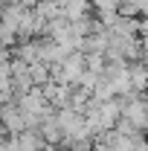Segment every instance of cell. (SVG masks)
<instances>
[{"instance_id":"cell-1","label":"cell","mask_w":148,"mask_h":151,"mask_svg":"<svg viewBox=\"0 0 148 151\" xmlns=\"http://www.w3.org/2000/svg\"><path fill=\"white\" fill-rule=\"evenodd\" d=\"M90 12H96L93 9V0H61V15L70 20V23L90 18Z\"/></svg>"},{"instance_id":"cell-2","label":"cell","mask_w":148,"mask_h":151,"mask_svg":"<svg viewBox=\"0 0 148 151\" xmlns=\"http://www.w3.org/2000/svg\"><path fill=\"white\" fill-rule=\"evenodd\" d=\"M44 145H47V139L38 128H26L18 134V151H41Z\"/></svg>"},{"instance_id":"cell-3","label":"cell","mask_w":148,"mask_h":151,"mask_svg":"<svg viewBox=\"0 0 148 151\" xmlns=\"http://www.w3.org/2000/svg\"><path fill=\"white\" fill-rule=\"evenodd\" d=\"M131 81H134V90H139V93L148 90V64L145 61H134L131 64Z\"/></svg>"},{"instance_id":"cell-4","label":"cell","mask_w":148,"mask_h":151,"mask_svg":"<svg viewBox=\"0 0 148 151\" xmlns=\"http://www.w3.org/2000/svg\"><path fill=\"white\" fill-rule=\"evenodd\" d=\"M119 15H122V18H142V9H139L134 0H122V3H119Z\"/></svg>"},{"instance_id":"cell-5","label":"cell","mask_w":148,"mask_h":151,"mask_svg":"<svg viewBox=\"0 0 148 151\" xmlns=\"http://www.w3.org/2000/svg\"><path fill=\"white\" fill-rule=\"evenodd\" d=\"M139 6H142V15H145V18H148V0H142Z\"/></svg>"}]
</instances>
